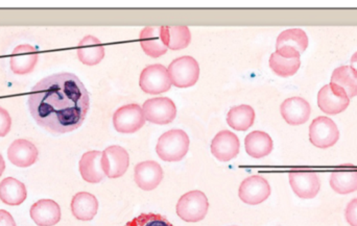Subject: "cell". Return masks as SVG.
Returning <instances> with one entry per match:
<instances>
[{"instance_id": "1f68e13d", "label": "cell", "mask_w": 357, "mask_h": 226, "mask_svg": "<svg viewBox=\"0 0 357 226\" xmlns=\"http://www.w3.org/2000/svg\"><path fill=\"white\" fill-rule=\"evenodd\" d=\"M12 119L8 111L0 106V137H6L10 131Z\"/></svg>"}, {"instance_id": "836d02e7", "label": "cell", "mask_w": 357, "mask_h": 226, "mask_svg": "<svg viewBox=\"0 0 357 226\" xmlns=\"http://www.w3.org/2000/svg\"><path fill=\"white\" fill-rule=\"evenodd\" d=\"M0 226H16L12 215L6 211L0 210Z\"/></svg>"}, {"instance_id": "603a6c76", "label": "cell", "mask_w": 357, "mask_h": 226, "mask_svg": "<svg viewBox=\"0 0 357 226\" xmlns=\"http://www.w3.org/2000/svg\"><path fill=\"white\" fill-rule=\"evenodd\" d=\"M245 152L254 159H262L273 152L274 143L270 135L261 131L250 133L245 139Z\"/></svg>"}, {"instance_id": "5b68a950", "label": "cell", "mask_w": 357, "mask_h": 226, "mask_svg": "<svg viewBox=\"0 0 357 226\" xmlns=\"http://www.w3.org/2000/svg\"><path fill=\"white\" fill-rule=\"evenodd\" d=\"M140 88L142 91L151 95H158L165 93L171 89V77L169 70L163 65H150L142 70L139 79Z\"/></svg>"}, {"instance_id": "52a82bcc", "label": "cell", "mask_w": 357, "mask_h": 226, "mask_svg": "<svg viewBox=\"0 0 357 226\" xmlns=\"http://www.w3.org/2000/svg\"><path fill=\"white\" fill-rule=\"evenodd\" d=\"M308 43L307 35L303 29H287L277 38L276 52L285 58H300L307 49Z\"/></svg>"}, {"instance_id": "4fadbf2b", "label": "cell", "mask_w": 357, "mask_h": 226, "mask_svg": "<svg viewBox=\"0 0 357 226\" xmlns=\"http://www.w3.org/2000/svg\"><path fill=\"white\" fill-rule=\"evenodd\" d=\"M350 99L345 92L335 86H324L318 93V106L322 112L328 115H337L343 113L349 106Z\"/></svg>"}, {"instance_id": "d590c367", "label": "cell", "mask_w": 357, "mask_h": 226, "mask_svg": "<svg viewBox=\"0 0 357 226\" xmlns=\"http://www.w3.org/2000/svg\"><path fill=\"white\" fill-rule=\"evenodd\" d=\"M4 169H6V163H4L3 158H2L1 154H0V177H1L2 173H3Z\"/></svg>"}, {"instance_id": "83f0119b", "label": "cell", "mask_w": 357, "mask_h": 226, "mask_svg": "<svg viewBox=\"0 0 357 226\" xmlns=\"http://www.w3.org/2000/svg\"><path fill=\"white\" fill-rule=\"evenodd\" d=\"M255 121V111L248 104L233 106L227 115V122L235 131H248Z\"/></svg>"}, {"instance_id": "f1b7e54d", "label": "cell", "mask_w": 357, "mask_h": 226, "mask_svg": "<svg viewBox=\"0 0 357 226\" xmlns=\"http://www.w3.org/2000/svg\"><path fill=\"white\" fill-rule=\"evenodd\" d=\"M331 187L333 191L343 195L357 191L356 169H343L331 173Z\"/></svg>"}, {"instance_id": "7a4b0ae2", "label": "cell", "mask_w": 357, "mask_h": 226, "mask_svg": "<svg viewBox=\"0 0 357 226\" xmlns=\"http://www.w3.org/2000/svg\"><path fill=\"white\" fill-rule=\"evenodd\" d=\"M189 137L182 129H172L159 138L156 152L165 162H178L189 150Z\"/></svg>"}, {"instance_id": "8fae6325", "label": "cell", "mask_w": 357, "mask_h": 226, "mask_svg": "<svg viewBox=\"0 0 357 226\" xmlns=\"http://www.w3.org/2000/svg\"><path fill=\"white\" fill-rule=\"evenodd\" d=\"M130 156L125 148L119 145L106 148L102 154V168L109 179H119L127 172Z\"/></svg>"}, {"instance_id": "277c9868", "label": "cell", "mask_w": 357, "mask_h": 226, "mask_svg": "<svg viewBox=\"0 0 357 226\" xmlns=\"http://www.w3.org/2000/svg\"><path fill=\"white\" fill-rule=\"evenodd\" d=\"M167 70L172 83L177 88L192 87L199 77V63L192 56L176 58L171 63Z\"/></svg>"}, {"instance_id": "d6a6232c", "label": "cell", "mask_w": 357, "mask_h": 226, "mask_svg": "<svg viewBox=\"0 0 357 226\" xmlns=\"http://www.w3.org/2000/svg\"><path fill=\"white\" fill-rule=\"evenodd\" d=\"M345 217L350 226H357V198L348 204L345 211Z\"/></svg>"}, {"instance_id": "4dcf8cb0", "label": "cell", "mask_w": 357, "mask_h": 226, "mask_svg": "<svg viewBox=\"0 0 357 226\" xmlns=\"http://www.w3.org/2000/svg\"><path fill=\"white\" fill-rule=\"evenodd\" d=\"M125 226H174L162 215L149 213L142 214L136 218L132 219Z\"/></svg>"}, {"instance_id": "ba28073f", "label": "cell", "mask_w": 357, "mask_h": 226, "mask_svg": "<svg viewBox=\"0 0 357 226\" xmlns=\"http://www.w3.org/2000/svg\"><path fill=\"white\" fill-rule=\"evenodd\" d=\"M113 124L119 133H136L146 124L144 110L139 104H126L113 115Z\"/></svg>"}, {"instance_id": "30bf717a", "label": "cell", "mask_w": 357, "mask_h": 226, "mask_svg": "<svg viewBox=\"0 0 357 226\" xmlns=\"http://www.w3.org/2000/svg\"><path fill=\"white\" fill-rule=\"evenodd\" d=\"M289 177L291 189L298 197L312 200L320 192V177L314 171L293 170L289 172Z\"/></svg>"}, {"instance_id": "e0dca14e", "label": "cell", "mask_w": 357, "mask_h": 226, "mask_svg": "<svg viewBox=\"0 0 357 226\" xmlns=\"http://www.w3.org/2000/svg\"><path fill=\"white\" fill-rule=\"evenodd\" d=\"M283 119L291 125H301L307 122L312 113V108L304 98H287L280 106Z\"/></svg>"}, {"instance_id": "6da1fadb", "label": "cell", "mask_w": 357, "mask_h": 226, "mask_svg": "<svg viewBox=\"0 0 357 226\" xmlns=\"http://www.w3.org/2000/svg\"><path fill=\"white\" fill-rule=\"evenodd\" d=\"M29 108L38 125L54 135H62L83 124L90 108L89 94L77 75L56 73L33 88Z\"/></svg>"}, {"instance_id": "2e32d148", "label": "cell", "mask_w": 357, "mask_h": 226, "mask_svg": "<svg viewBox=\"0 0 357 226\" xmlns=\"http://www.w3.org/2000/svg\"><path fill=\"white\" fill-rule=\"evenodd\" d=\"M39 152L31 142L24 139H18L10 144L8 150V158L15 166L27 168L35 164L38 160Z\"/></svg>"}, {"instance_id": "7402d4cb", "label": "cell", "mask_w": 357, "mask_h": 226, "mask_svg": "<svg viewBox=\"0 0 357 226\" xmlns=\"http://www.w3.org/2000/svg\"><path fill=\"white\" fill-rule=\"evenodd\" d=\"M98 211V202L96 196L87 192H79L73 196L71 212L77 220L90 221Z\"/></svg>"}, {"instance_id": "f546056e", "label": "cell", "mask_w": 357, "mask_h": 226, "mask_svg": "<svg viewBox=\"0 0 357 226\" xmlns=\"http://www.w3.org/2000/svg\"><path fill=\"white\" fill-rule=\"evenodd\" d=\"M301 66L300 58H285L274 52L270 58V67L277 75L281 77L293 76Z\"/></svg>"}, {"instance_id": "484cf974", "label": "cell", "mask_w": 357, "mask_h": 226, "mask_svg": "<svg viewBox=\"0 0 357 226\" xmlns=\"http://www.w3.org/2000/svg\"><path fill=\"white\" fill-rule=\"evenodd\" d=\"M161 39L172 50L184 49L190 44V29L187 26H160Z\"/></svg>"}, {"instance_id": "9c48e42d", "label": "cell", "mask_w": 357, "mask_h": 226, "mask_svg": "<svg viewBox=\"0 0 357 226\" xmlns=\"http://www.w3.org/2000/svg\"><path fill=\"white\" fill-rule=\"evenodd\" d=\"M146 120L155 124H169L177 116L175 102L167 97L151 98L142 106Z\"/></svg>"}, {"instance_id": "7c38bea8", "label": "cell", "mask_w": 357, "mask_h": 226, "mask_svg": "<svg viewBox=\"0 0 357 226\" xmlns=\"http://www.w3.org/2000/svg\"><path fill=\"white\" fill-rule=\"evenodd\" d=\"M241 202L251 206L262 204L271 195V186L264 177L252 175L241 183L238 191Z\"/></svg>"}, {"instance_id": "cb8c5ba5", "label": "cell", "mask_w": 357, "mask_h": 226, "mask_svg": "<svg viewBox=\"0 0 357 226\" xmlns=\"http://www.w3.org/2000/svg\"><path fill=\"white\" fill-rule=\"evenodd\" d=\"M139 41L144 51L152 58H159L167 54L169 49L161 39L160 26H149L142 29Z\"/></svg>"}, {"instance_id": "4316f807", "label": "cell", "mask_w": 357, "mask_h": 226, "mask_svg": "<svg viewBox=\"0 0 357 226\" xmlns=\"http://www.w3.org/2000/svg\"><path fill=\"white\" fill-rule=\"evenodd\" d=\"M331 85L347 94L349 99L357 96V74L350 66H341L333 71Z\"/></svg>"}, {"instance_id": "8992f818", "label": "cell", "mask_w": 357, "mask_h": 226, "mask_svg": "<svg viewBox=\"0 0 357 226\" xmlns=\"http://www.w3.org/2000/svg\"><path fill=\"white\" fill-rule=\"evenodd\" d=\"M340 139V131L333 119L320 116L310 127V140L318 148L333 147Z\"/></svg>"}, {"instance_id": "ac0fdd59", "label": "cell", "mask_w": 357, "mask_h": 226, "mask_svg": "<svg viewBox=\"0 0 357 226\" xmlns=\"http://www.w3.org/2000/svg\"><path fill=\"white\" fill-rule=\"evenodd\" d=\"M38 51L33 46L19 45L10 56V69L16 74L24 75L33 72L38 62Z\"/></svg>"}, {"instance_id": "e575fe53", "label": "cell", "mask_w": 357, "mask_h": 226, "mask_svg": "<svg viewBox=\"0 0 357 226\" xmlns=\"http://www.w3.org/2000/svg\"><path fill=\"white\" fill-rule=\"evenodd\" d=\"M351 67L354 69V72L357 74V51L352 56L351 58Z\"/></svg>"}, {"instance_id": "ffe728a7", "label": "cell", "mask_w": 357, "mask_h": 226, "mask_svg": "<svg viewBox=\"0 0 357 226\" xmlns=\"http://www.w3.org/2000/svg\"><path fill=\"white\" fill-rule=\"evenodd\" d=\"M102 152L98 150L86 152L79 161V172L84 181L98 184L106 177L102 168Z\"/></svg>"}, {"instance_id": "d6986e66", "label": "cell", "mask_w": 357, "mask_h": 226, "mask_svg": "<svg viewBox=\"0 0 357 226\" xmlns=\"http://www.w3.org/2000/svg\"><path fill=\"white\" fill-rule=\"evenodd\" d=\"M31 217L39 226H54L61 220L60 206L52 200H41L31 208Z\"/></svg>"}, {"instance_id": "5bb4252c", "label": "cell", "mask_w": 357, "mask_h": 226, "mask_svg": "<svg viewBox=\"0 0 357 226\" xmlns=\"http://www.w3.org/2000/svg\"><path fill=\"white\" fill-rule=\"evenodd\" d=\"M165 172L162 167L155 161H146L136 165L134 169V179L140 189L152 191L162 181Z\"/></svg>"}, {"instance_id": "9a60e30c", "label": "cell", "mask_w": 357, "mask_h": 226, "mask_svg": "<svg viewBox=\"0 0 357 226\" xmlns=\"http://www.w3.org/2000/svg\"><path fill=\"white\" fill-rule=\"evenodd\" d=\"M239 150L241 142L232 131H220L211 142V154L220 162H229L236 158Z\"/></svg>"}, {"instance_id": "d4e9b609", "label": "cell", "mask_w": 357, "mask_h": 226, "mask_svg": "<svg viewBox=\"0 0 357 226\" xmlns=\"http://www.w3.org/2000/svg\"><path fill=\"white\" fill-rule=\"evenodd\" d=\"M24 184L13 177H6L0 183V200L8 206H19L26 200Z\"/></svg>"}, {"instance_id": "3957f363", "label": "cell", "mask_w": 357, "mask_h": 226, "mask_svg": "<svg viewBox=\"0 0 357 226\" xmlns=\"http://www.w3.org/2000/svg\"><path fill=\"white\" fill-rule=\"evenodd\" d=\"M209 202L207 196L199 190L188 192L178 200L176 210L178 216L186 223H195L203 220L208 213Z\"/></svg>"}, {"instance_id": "44dd1931", "label": "cell", "mask_w": 357, "mask_h": 226, "mask_svg": "<svg viewBox=\"0 0 357 226\" xmlns=\"http://www.w3.org/2000/svg\"><path fill=\"white\" fill-rule=\"evenodd\" d=\"M77 58L87 66L100 64L105 58V47L102 42L93 35H87L77 45Z\"/></svg>"}]
</instances>
